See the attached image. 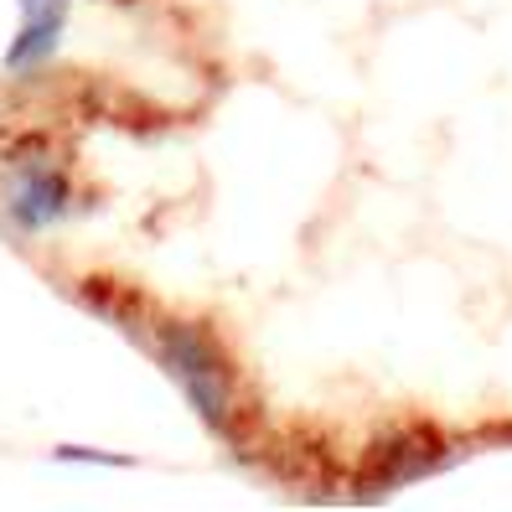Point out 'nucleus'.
<instances>
[{
  "instance_id": "nucleus-1",
  "label": "nucleus",
  "mask_w": 512,
  "mask_h": 512,
  "mask_svg": "<svg viewBox=\"0 0 512 512\" xmlns=\"http://www.w3.org/2000/svg\"><path fill=\"white\" fill-rule=\"evenodd\" d=\"M109 316L140 342V352L171 378V388L182 394V404L218 440H238V435H244V419H249V409H244V378H238V368L228 363L223 342L202 321L166 316L156 306H145L140 316H125V311H109Z\"/></svg>"
},
{
  "instance_id": "nucleus-2",
  "label": "nucleus",
  "mask_w": 512,
  "mask_h": 512,
  "mask_svg": "<svg viewBox=\"0 0 512 512\" xmlns=\"http://www.w3.org/2000/svg\"><path fill=\"white\" fill-rule=\"evenodd\" d=\"M78 213V182L52 145L21 140L0 156V223L21 238H42Z\"/></svg>"
},
{
  "instance_id": "nucleus-3",
  "label": "nucleus",
  "mask_w": 512,
  "mask_h": 512,
  "mask_svg": "<svg viewBox=\"0 0 512 512\" xmlns=\"http://www.w3.org/2000/svg\"><path fill=\"white\" fill-rule=\"evenodd\" d=\"M16 11H21V26L6 42L0 68L11 78H32L63 52V37L73 26V0H16Z\"/></svg>"
},
{
  "instance_id": "nucleus-4",
  "label": "nucleus",
  "mask_w": 512,
  "mask_h": 512,
  "mask_svg": "<svg viewBox=\"0 0 512 512\" xmlns=\"http://www.w3.org/2000/svg\"><path fill=\"white\" fill-rule=\"evenodd\" d=\"M461 461V450H445L440 440H425V435H388L373 456V471H383V492H394L399 481H419V476H435L440 466Z\"/></svg>"
},
{
  "instance_id": "nucleus-5",
  "label": "nucleus",
  "mask_w": 512,
  "mask_h": 512,
  "mask_svg": "<svg viewBox=\"0 0 512 512\" xmlns=\"http://www.w3.org/2000/svg\"><path fill=\"white\" fill-rule=\"evenodd\" d=\"M52 461H78V466H135V456H114V450H88V445H57Z\"/></svg>"
},
{
  "instance_id": "nucleus-6",
  "label": "nucleus",
  "mask_w": 512,
  "mask_h": 512,
  "mask_svg": "<svg viewBox=\"0 0 512 512\" xmlns=\"http://www.w3.org/2000/svg\"><path fill=\"white\" fill-rule=\"evenodd\" d=\"M119 6H130V0H119Z\"/></svg>"
}]
</instances>
